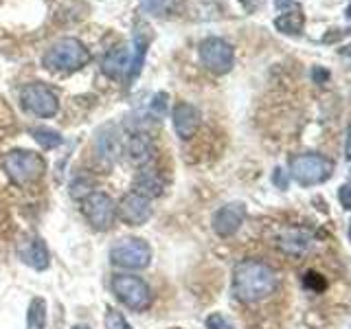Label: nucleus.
I'll return each instance as SVG.
<instances>
[{
    "label": "nucleus",
    "mask_w": 351,
    "mask_h": 329,
    "mask_svg": "<svg viewBox=\"0 0 351 329\" xmlns=\"http://www.w3.org/2000/svg\"><path fill=\"white\" fill-rule=\"evenodd\" d=\"M272 180H274V184H277V186H281V189H285V186H288V178H285L283 169H274Z\"/></svg>",
    "instance_id": "nucleus-28"
},
{
    "label": "nucleus",
    "mask_w": 351,
    "mask_h": 329,
    "mask_svg": "<svg viewBox=\"0 0 351 329\" xmlns=\"http://www.w3.org/2000/svg\"><path fill=\"white\" fill-rule=\"evenodd\" d=\"M277 246L285 252V255L301 257V255L310 252L316 246V241H314V237L310 233H307V230H303V228H290V230H285V233L279 235Z\"/></svg>",
    "instance_id": "nucleus-13"
},
{
    "label": "nucleus",
    "mask_w": 351,
    "mask_h": 329,
    "mask_svg": "<svg viewBox=\"0 0 351 329\" xmlns=\"http://www.w3.org/2000/svg\"><path fill=\"white\" fill-rule=\"evenodd\" d=\"M345 158L351 162V125L347 127V141H345Z\"/></svg>",
    "instance_id": "nucleus-30"
},
{
    "label": "nucleus",
    "mask_w": 351,
    "mask_h": 329,
    "mask_svg": "<svg viewBox=\"0 0 351 329\" xmlns=\"http://www.w3.org/2000/svg\"><path fill=\"white\" fill-rule=\"evenodd\" d=\"M334 173V162L323 154H296L290 158V175L301 186H316L323 184L332 178Z\"/></svg>",
    "instance_id": "nucleus-3"
},
{
    "label": "nucleus",
    "mask_w": 351,
    "mask_h": 329,
    "mask_svg": "<svg viewBox=\"0 0 351 329\" xmlns=\"http://www.w3.org/2000/svg\"><path fill=\"white\" fill-rule=\"evenodd\" d=\"M20 101L25 106V110L38 114L42 119H51L58 114L60 110V101L51 88H47L44 84H29L22 88L20 93Z\"/></svg>",
    "instance_id": "nucleus-9"
},
{
    "label": "nucleus",
    "mask_w": 351,
    "mask_h": 329,
    "mask_svg": "<svg viewBox=\"0 0 351 329\" xmlns=\"http://www.w3.org/2000/svg\"><path fill=\"white\" fill-rule=\"evenodd\" d=\"M88 62H90V51L75 38H64L60 42H55L42 58L44 69H49L53 73L80 71Z\"/></svg>",
    "instance_id": "nucleus-2"
},
{
    "label": "nucleus",
    "mask_w": 351,
    "mask_h": 329,
    "mask_svg": "<svg viewBox=\"0 0 351 329\" xmlns=\"http://www.w3.org/2000/svg\"><path fill=\"white\" fill-rule=\"evenodd\" d=\"M84 217L99 230H108L117 219V204L104 191H93L82 200Z\"/></svg>",
    "instance_id": "nucleus-8"
},
{
    "label": "nucleus",
    "mask_w": 351,
    "mask_h": 329,
    "mask_svg": "<svg viewBox=\"0 0 351 329\" xmlns=\"http://www.w3.org/2000/svg\"><path fill=\"white\" fill-rule=\"evenodd\" d=\"M128 154H130V160H132V162H136V164L147 162L149 156H152V145H149V141H147L145 136H143V134L132 136L130 143H128Z\"/></svg>",
    "instance_id": "nucleus-18"
},
{
    "label": "nucleus",
    "mask_w": 351,
    "mask_h": 329,
    "mask_svg": "<svg viewBox=\"0 0 351 329\" xmlns=\"http://www.w3.org/2000/svg\"><path fill=\"white\" fill-rule=\"evenodd\" d=\"M18 255L20 259L31 266L33 270H47L49 268V250L47 244L40 237H29L18 246Z\"/></svg>",
    "instance_id": "nucleus-14"
},
{
    "label": "nucleus",
    "mask_w": 351,
    "mask_h": 329,
    "mask_svg": "<svg viewBox=\"0 0 351 329\" xmlns=\"http://www.w3.org/2000/svg\"><path fill=\"white\" fill-rule=\"evenodd\" d=\"M274 27L277 31L285 33V36H301L303 27H305V16L301 9H292L285 11L279 18H274Z\"/></svg>",
    "instance_id": "nucleus-17"
},
{
    "label": "nucleus",
    "mask_w": 351,
    "mask_h": 329,
    "mask_svg": "<svg viewBox=\"0 0 351 329\" xmlns=\"http://www.w3.org/2000/svg\"><path fill=\"white\" fill-rule=\"evenodd\" d=\"M274 5H277L279 9H283V7H288V5H292V0H274Z\"/></svg>",
    "instance_id": "nucleus-31"
},
{
    "label": "nucleus",
    "mask_w": 351,
    "mask_h": 329,
    "mask_svg": "<svg viewBox=\"0 0 351 329\" xmlns=\"http://www.w3.org/2000/svg\"><path fill=\"white\" fill-rule=\"evenodd\" d=\"M3 167L7 171V175L18 184H29L33 180H38L40 175L47 171V162L36 151H27V149H14L9 151Z\"/></svg>",
    "instance_id": "nucleus-4"
},
{
    "label": "nucleus",
    "mask_w": 351,
    "mask_h": 329,
    "mask_svg": "<svg viewBox=\"0 0 351 329\" xmlns=\"http://www.w3.org/2000/svg\"><path fill=\"white\" fill-rule=\"evenodd\" d=\"M117 215L121 222L130 226H143L152 217V206L147 197H143L134 191L125 193L117 204Z\"/></svg>",
    "instance_id": "nucleus-10"
},
{
    "label": "nucleus",
    "mask_w": 351,
    "mask_h": 329,
    "mask_svg": "<svg viewBox=\"0 0 351 329\" xmlns=\"http://www.w3.org/2000/svg\"><path fill=\"white\" fill-rule=\"evenodd\" d=\"M165 99H167V95H165V93H160V95H156V101L152 103V108L156 110V112H158V117H162V114H165Z\"/></svg>",
    "instance_id": "nucleus-27"
},
{
    "label": "nucleus",
    "mask_w": 351,
    "mask_h": 329,
    "mask_svg": "<svg viewBox=\"0 0 351 329\" xmlns=\"http://www.w3.org/2000/svg\"><path fill=\"white\" fill-rule=\"evenodd\" d=\"M27 325L29 329H44L47 327V301L44 299H33L27 312Z\"/></svg>",
    "instance_id": "nucleus-19"
},
{
    "label": "nucleus",
    "mask_w": 351,
    "mask_h": 329,
    "mask_svg": "<svg viewBox=\"0 0 351 329\" xmlns=\"http://www.w3.org/2000/svg\"><path fill=\"white\" fill-rule=\"evenodd\" d=\"M200 62L206 71L215 75H226L235 64V51L233 47L222 38H206L200 42Z\"/></svg>",
    "instance_id": "nucleus-7"
},
{
    "label": "nucleus",
    "mask_w": 351,
    "mask_h": 329,
    "mask_svg": "<svg viewBox=\"0 0 351 329\" xmlns=\"http://www.w3.org/2000/svg\"><path fill=\"white\" fill-rule=\"evenodd\" d=\"M347 18H351V7L347 9Z\"/></svg>",
    "instance_id": "nucleus-33"
},
{
    "label": "nucleus",
    "mask_w": 351,
    "mask_h": 329,
    "mask_svg": "<svg viewBox=\"0 0 351 329\" xmlns=\"http://www.w3.org/2000/svg\"><path fill=\"white\" fill-rule=\"evenodd\" d=\"M325 281H323V277L321 274H316V272H307L305 274V288H310V290H314V292H321V290H325Z\"/></svg>",
    "instance_id": "nucleus-25"
},
{
    "label": "nucleus",
    "mask_w": 351,
    "mask_h": 329,
    "mask_svg": "<svg viewBox=\"0 0 351 329\" xmlns=\"http://www.w3.org/2000/svg\"><path fill=\"white\" fill-rule=\"evenodd\" d=\"M277 272L261 259H244L233 270V294L241 303H257L277 290Z\"/></svg>",
    "instance_id": "nucleus-1"
},
{
    "label": "nucleus",
    "mask_w": 351,
    "mask_h": 329,
    "mask_svg": "<svg viewBox=\"0 0 351 329\" xmlns=\"http://www.w3.org/2000/svg\"><path fill=\"white\" fill-rule=\"evenodd\" d=\"M130 62H132V51L128 47H119V49H112L106 58H104V64H101V71L117 80V77H128V71H130Z\"/></svg>",
    "instance_id": "nucleus-15"
},
{
    "label": "nucleus",
    "mask_w": 351,
    "mask_h": 329,
    "mask_svg": "<svg viewBox=\"0 0 351 329\" xmlns=\"http://www.w3.org/2000/svg\"><path fill=\"white\" fill-rule=\"evenodd\" d=\"M134 193L143 195V197H158L162 193V180L158 178L156 171L149 169H141L134 178Z\"/></svg>",
    "instance_id": "nucleus-16"
},
{
    "label": "nucleus",
    "mask_w": 351,
    "mask_h": 329,
    "mask_svg": "<svg viewBox=\"0 0 351 329\" xmlns=\"http://www.w3.org/2000/svg\"><path fill=\"white\" fill-rule=\"evenodd\" d=\"M200 110L191 103H178L173 108V114H171V121H173V130L176 134H178L182 141L184 138H191L197 127H200Z\"/></svg>",
    "instance_id": "nucleus-12"
},
{
    "label": "nucleus",
    "mask_w": 351,
    "mask_h": 329,
    "mask_svg": "<svg viewBox=\"0 0 351 329\" xmlns=\"http://www.w3.org/2000/svg\"><path fill=\"white\" fill-rule=\"evenodd\" d=\"M73 329H88V327H84V325H77V327H73Z\"/></svg>",
    "instance_id": "nucleus-32"
},
{
    "label": "nucleus",
    "mask_w": 351,
    "mask_h": 329,
    "mask_svg": "<svg viewBox=\"0 0 351 329\" xmlns=\"http://www.w3.org/2000/svg\"><path fill=\"white\" fill-rule=\"evenodd\" d=\"M178 7H180V0H143V9L156 18H167L176 14Z\"/></svg>",
    "instance_id": "nucleus-20"
},
{
    "label": "nucleus",
    "mask_w": 351,
    "mask_h": 329,
    "mask_svg": "<svg viewBox=\"0 0 351 329\" xmlns=\"http://www.w3.org/2000/svg\"><path fill=\"white\" fill-rule=\"evenodd\" d=\"M239 3L244 5L246 11H250V14H252V11H257L263 5V0H239Z\"/></svg>",
    "instance_id": "nucleus-29"
},
{
    "label": "nucleus",
    "mask_w": 351,
    "mask_h": 329,
    "mask_svg": "<svg viewBox=\"0 0 351 329\" xmlns=\"http://www.w3.org/2000/svg\"><path fill=\"white\" fill-rule=\"evenodd\" d=\"M206 327L208 329H235V325L228 321V318L224 314H211V316H206Z\"/></svg>",
    "instance_id": "nucleus-24"
},
{
    "label": "nucleus",
    "mask_w": 351,
    "mask_h": 329,
    "mask_svg": "<svg viewBox=\"0 0 351 329\" xmlns=\"http://www.w3.org/2000/svg\"><path fill=\"white\" fill-rule=\"evenodd\" d=\"M106 329H132L130 323L125 321V316L117 310L106 312Z\"/></svg>",
    "instance_id": "nucleus-23"
},
{
    "label": "nucleus",
    "mask_w": 351,
    "mask_h": 329,
    "mask_svg": "<svg viewBox=\"0 0 351 329\" xmlns=\"http://www.w3.org/2000/svg\"><path fill=\"white\" fill-rule=\"evenodd\" d=\"M31 136L36 138V143L44 149H55L62 145V136L60 132H55L51 127H33L31 130Z\"/></svg>",
    "instance_id": "nucleus-21"
},
{
    "label": "nucleus",
    "mask_w": 351,
    "mask_h": 329,
    "mask_svg": "<svg viewBox=\"0 0 351 329\" xmlns=\"http://www.w3.org/2000/svg\"><path fill=\"white\" fill-rule=\"evenodd\" d=\"M97 149L101 151V156L114 158L117 151H119V141L114 136L106 134V132H101V134H99V138H97Z\"/></svg>",
    "instance_id": "nucleus-22"
},
{
    "label": "nucleus",
    "mask_w": 351,
    "mask_h": 329,
    "mask_svg": "<svg viewBox=\"0 0 351 329\" xmlns=\"http://www.w3.org/2000/svg\"><path fill=\"white\" fill-rule=\"evenodd\" d=\"M246 219V204L244 202H228L222 208H217L213 215V230L219 237H230L241 228Z\"/></svg>",
    "instance_id": "nucleus-11"
},
{
    "label": "nucleus",
    "mask_w": 351,
    "mask_h": 329,
    "mask_svg": "<svg viewBox=\"0 0 351 329\" xmlns=\"http://www.w3.org/2000/svg\"><path fill=\"white\" fill-rule=\"evenodd\" d=\"M349 239H351V224H349Z\"/></svg>",
    "instance_id": "nucleus-34"
},
{
    "label": "nucleus",
    "mask_w": 351,
    "mask_h": 329,
    "mask_svg": "<svg viewBox=\"0 0 351 329\" xmlns=\"http://www.w3.org/2000/svg\"><path fill=\"white\" fill-rule=\"evenodd\" d=\"M110 261L125 270H143L152 261V248L141 237H125L117 241L110 250Z\"/></svg>",
    "instance_id": "nucleus-5"
},
{
    "label": "nucleus",
    "mask_w": 351,
    "mask_h": 329,
    "mask_svg": "<svg viewBox=\"0 0 351 329\" xmlns=\"http://www.w3.org/2000/svg\"><path fill=\"white\" fill-rule=\"evenodd\" d=\"M338 200H340V204L347 208V211H351V184H343V186H340Z\"/></svg>",
    "instance_id": "nucleus-26"
},
{
    "label": "nucleus",
    "mask_w": 351,
    "mask_h": 329,
    "mask_svg": "<svg viewBox=\"0 0 351 329\" xmlns=\"http://www.w3.org/2000/svg\"><path fill=\"white\" fill-rule=\"evenodd\" d=\"M112 292L121 303L134 312H145L152 305L149 285L134 274H117L112 279Z\"/></svg>",
    "instance_id": "nucleus-6"
}]
</instances>
